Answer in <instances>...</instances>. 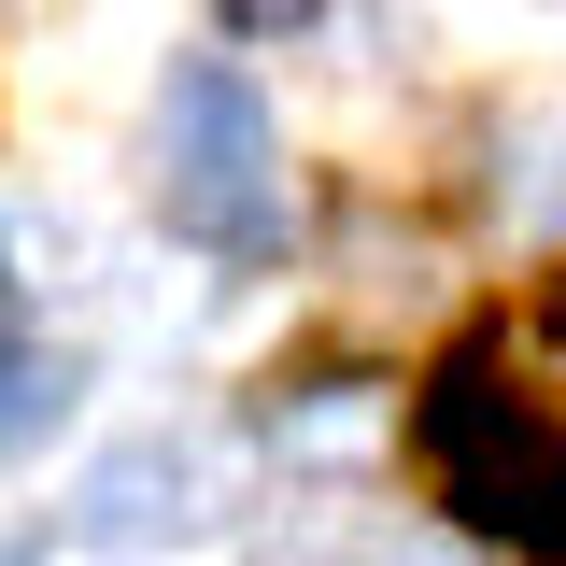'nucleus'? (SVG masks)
Instances as JSON below:
<instances>
[{
  "mask_svg": "<svg viewBox=\"0 0 566 566\" xmlns=\"http://www.w3.org/2000/svg\"><path fill=\"white\" fill-rule=\"evenodd\" d=\"M424 482L510 553H566V312L453 340L424 382Z\"/></svg>",
  "mask_w": 566,
  "mask_h": 566,
  "instance_id": "1",
  "label": "nucleus"
},
{
  "mask_svg": "<svg viewBox=\"0 0 566 566\" xmlns=\"http://www.w3.org/2000/svg\"><path fill=\"white\" fill-rule=\"evenodd\" d=\"M156 212L227 270L283 255V128L241 57H185L156 85Z\"/></svg>",
  "mask_w": 566,
  "mask_h": 566,
  "instance_id": "2",
  "label": "nucleus"
},
{
  "mask_svg": "<svg viewBox=\"0 0 566 566\" xmlns=\"http://www.w3.org/2000/svg\"><path fill=\"white\" fill-rule=\"evenodd\" d=\"M227 510H241V439H212V424H142V439H114V453L71 482V538L142 566V553L227 538Z\"/></svg>",
  "mask_w": 566,
  "mask_h": 566,
  "instance_id": "3",
  "label": "nucleus"
},
{
  "mask_svg": "<svg viewBox=\"0 0 566 566\" xmlns=\"http://www.w3.org/2000/svg\"><path fill=\"white\" fill-rule=\"evenodd\" d=\"M482 185L524 241H566V85H524L482 114Z\"/></svg>",
  "mask_w": 566,
  "mask_h": 566,
  "instance_id": "4",
  "label": "nucleus"
},
{
  "mask_svg": "<svg viewBox=\"0 0 566 566\" xmlns=\"http://www.w3.org/2000/svg\"><path fill=\"white\" fill-rule=\"evenodd\" d=\"M382 439H397V397H382V382H297V397H270L283 482H354Z\"/></svg>",
  "mask_w": 566,
  "mask_h": 566,
  "instance_id": "5",
  "label": "nucleus"
},
{
  "mask_svg": "<svg viewBox=\"0 0 566 566\" xmlns=\"http://www.w3.org/2000/svg\"><path fill=\"white\" fill-rule=\"evenodd\" d=\"M71 397H85V368H71L43 326H0V468H14L29 439H57Z\"/></svg>",
  "mask_w": 566,
  "mask_h": 566,
  "instance_id": "6",
  "label": "nucleus"
},
{
  "mask_svg": "<svg viewBox=\"0 0 566 566\" xmlns=\"http://www.w3.org/2000/svg\"><path fill=\"white\" fill-rule=\"evenodd\" d=\"M326 566H468L439 524H382V538H354V553H326Z\"/></svg>",
  "mask_w": 566,
  "mask_h": 566,
  "instance_id": "7",
  "label": "nucleus"
},
{
  "mask_svg": "<svg viewBox=\"0 0 566 566\" xmlns=\"http://www.w3.org/2000/svg\"><path fill=\"white\" fill-rule=\"evenodd\" d=\"M312 14H326V0H227V29H241V43H283V29H312Z\"/></svg>",
  "mask_w": 566,
  "mask_h": 566,
  "instance_id": "8",
  "label": "nucleus"
},
{
  "mask_svg": "<svg viewBox=\"0 0 566 566\" xmlns=\"http://www.w3.org/2000/svg\"><path fill=\"white\" fill-rule=\"evenodd\" d=\"M0 566H43V553H29V538H0Z\"/></svg>",
  "mask_w": 566,
  "mask_h": 566,
  "instance_id": "9",
  "label": "nucleus"
}]
</instances>
